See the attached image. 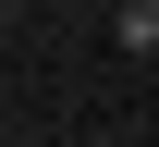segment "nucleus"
Here are the masks:
<instances>
[{"label":"nucleus","instance_id":"1","mask_svg":"<svg viewBox=\"0 0 159 147\" xmlns=\"http://www.w3.org/2000/svg\"><path fill=\"white\" fill-rule=\"evenodd\" d=\"M110 37H122V49H159V0H122V12H110Z\"/></svg>","mask_w":159,"mask_h":147}]
</instances>
